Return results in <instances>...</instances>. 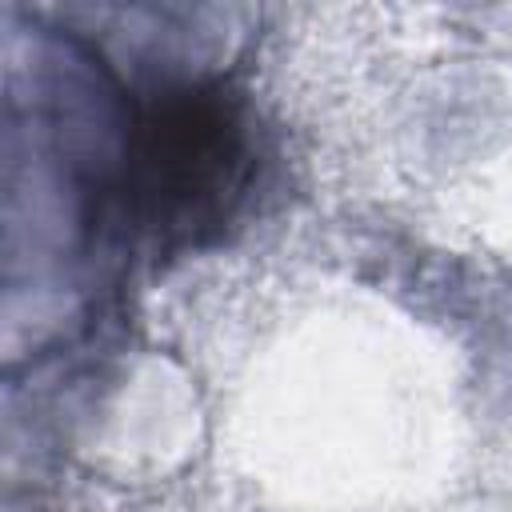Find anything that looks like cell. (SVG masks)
<instances>
[{
	"mask_svg": "<svg viewBox=\"0 0 512 512\" xmlns=\"http://www.w3.org/2000/svg\"><path fill=\"white\" fill-rule=\"evenodd\" d=\"M128 192L156 256L200 252L244 216L260 140L248 104L220 88L168 92L144 120L128 156Z\"/></svg>",
	"mask_w": 512,
	"mask_h": 512,
	"instance_id": "1",
	"label": "cell"
}]
</instances>
